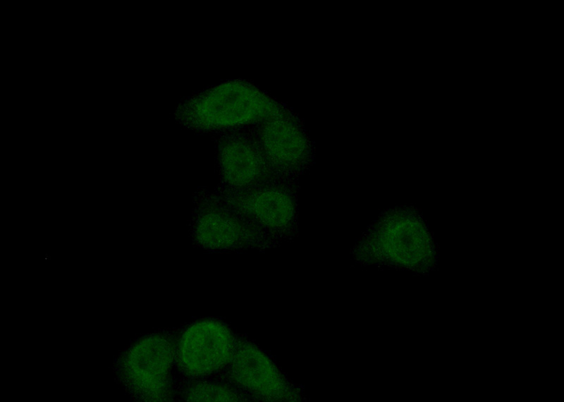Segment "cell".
Instances as JSON below:
<instances>
[{"label":"cell","mask_w":564,"mask_h":402,"mask_svg":"<svg viewBox=\"0 0 564 402\" xmlns=\"http://www.w3.org/2000/svg\"><path fill=\"white\" fill-rule=\"evenodd\" d=\"M283 110L253 84L232 80L183 100L175 111V118L192 130L227 132L251 127Z\"/></svg>","instance_id":"1"},{"label":"cell","mask_w":564,"mask_h":402,"mask_svg":"<svg viewBox=\"0 0 564 402\" xmlns=\"http://www.w3.org/2000/svg\"><path fill=\"white\" fill-rule=\"evenodd\" d=\"M216 193L274 241L290 236L297 228V197L292 181L274 179L241 190L218 188Z\"/></svg>","instance_id":"3"},{"label":"cell","mask_w":564,"mask_h":402,"mask_svg":"<svg viewBox=\"0 0 564 402\" xmlns=\"http://www.w3.org/2000/svg\"><path fill=\"white\" fill-rule=\"evenodd\" d=\"M251 127L250 132L279 178L294 182L307 169L312 158L309 140L284 109Z\"/></svg>","instance_id":"5"},{"label":"cell","mask_w":564,"mask_h":402,"mask_svg":"<svg viewBox=\"0 0 564 402\" xmlns=\"http://www.w3.org/2000/svg\"><path fill=\"white\" fill-rule=\"evenodd\" d=\"M135 353L134 374L140 394L149 401H169L176 345L164 336H152L144 339Z\"/></svg>","instance_id":"9"},{"label":"cell","mask_w":564,"mask_h":402,"mask_svg":"<svg viewBox=\"0 0 564 402\" xmlns=\"http://www.w3.org/2000/svg\"><path fill=\"white\" fill-rule=\"evenodd\" d=\"M237 343L231 330L221 321L200 320L180 336L176 345V363L185 376L204 378L227 367Z\"/></svg>","instance_id":"4"},{"label":"cell","mask_w":564,"mask_h":402,"mask_svg":"<svg viewBox=\"0 0 564 402\" xmlns=\"http://www.w3.org/2000/svg\"><path fill=\"white\" fill-rule=\"evenodd\" d=\"M190 231L194 243L211 250L264 248L275 241L228 206L215 192L193 196Z\"/></svg>","instance_id":"2"},{"label":"cell","mask_w":564,"mask_h":402,"mask_svg":"<svg viewBox=\"0 0 564 402\" xmlns=\"http://www.w3.org/2000/svg\"><path fill=\"white\" fill-rule=\"evenodd\" d=\"M188 401H243L248 399L229 384L195 381L183 393Z\"/></svg>","instance_id":"10"},{"label":"cell","mask_w":564,"mask_h":402,"mask_svg":"<svg viewBox=\"0 0 564 402\" xmlns=\"http://www.w3.org/2000/svg\"><path fill=\"white\" fill-rule=\"evenodd\" d=\"M226 370L228 384L248 400L274 401L286 395L284 382L272 362L251 342L238 341Z\"/></svg>","instance_id":"7"},{"label":"cell","mask_w":564,"mask_h":402,"mask_svg":"<svg viewBox=\"0 0 564 402\" xmlns=\"http://www.w3.org/2000/svg\"><path fill=\"white\" fill-rule=\"evenodd\" d=\"M242 129L227 131L219 139V188L241 190L281 179L271 169L250 130Z\"/></svg>","instance_id":"6"},{"label":"cell","mask_w":564,"mask_h":402,"mask_svg":"<svg viewBox=\"0 0 564 402\" xmlns=\"http://www.w3.org/2000/svg\"><path fill=\"white\" fill-rule=\"evenodd\" d=\"M427 238L424 226L414 213L396 209L383 214L367 229L362 246L384 258L403 260L409 248L417 250Z\"/></svg>","instance_id":"8"}]
</instances>
